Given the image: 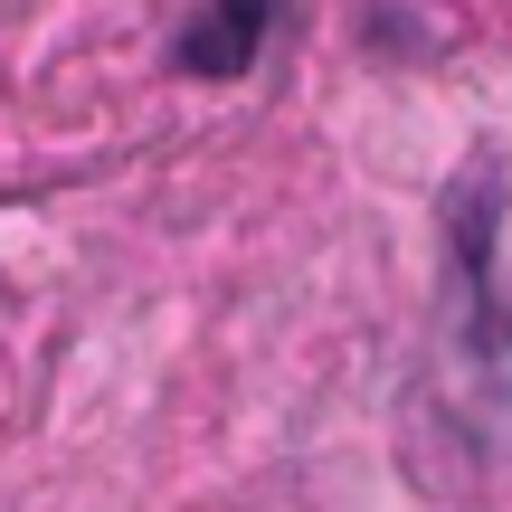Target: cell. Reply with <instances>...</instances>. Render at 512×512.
Masks as SVG:
<instances>
[{"label":"cell","instance_id":"6da1fadb","mask_svg":"<svg viewBox=\"0 0 512 512\" xmlns=\"http://www.w3.org/2000/svg\"><path fill=\"white\" fill-rule=\"evenodd\" d=\"M256 38H266V0H209L200 29L181 38V67L190 76H238L256 57Z\"/></svg>","mask_w":512,"mask_h":512}]
</instances>
